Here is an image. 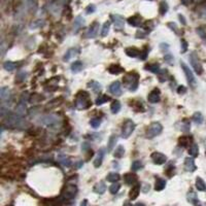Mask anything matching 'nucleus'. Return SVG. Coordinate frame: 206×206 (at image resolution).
<instances>
[{
	"instance_id": "10",
	"label": "nucleus",
	"mask_w": 206,
	"mask_h": 206,
	"mask_svg": "<svg viewBox=\"0 0 206 206\" xmlns=\"http://www.w3.org/2000/svg\"><path fill=\"white\" fill-rule=\"evenodd\" d=\"M151 157H152V160L154 161V163L157 165H163L166 163V161H167L166 156L163 155L162 153H159V152L153 153Z\"/></svg>"
},
{
	"instance_id": "28",
	"label": "nucleus",
	"mask_w": 206,
	"mask_h": 206,
	"mask_svg": "<svg viewBox=\"0 0 206 206\" xmlns=\"http://www.w3.org/2000/svg\"><path fill=\"white\" fill-rule=\"evenodd\" d=\"M88 87L90 88L91 90L93 91L94 93H99L100 91H101V88H102V86L101 85L99 84V82H97V81H90L89 84H88Z\"/></svg>"
},
{
	"instance_id": "14",
	"label": "nucleus",
	"mask_w": 206,
	"mask_h": 206,
	"mask_svg": "<svg viewBox=\"0 0 206 206\" xmlns=\"http://www.w3.org/2000/svg\"><path fill=\"white\" fill-rule=\"evenodd\" d=\"M196 164H195V161H194L193 157L190 158L188 157L187 159L184 160V169L187 170V171L189 172H194L196 170Z\"/></svg>"
},
{
	"instance_id": "3",
	"label": "nucleus",
	"mask_w": 206,
	"mask_h": 206,
	"mask_svg": "<svg viewBox=\"0 0 206 206\" xmlns=\"http://www.w3.org/2000/svg\"><path fill=\"white\" fill-rule=\"evenodd\" d=\"M92 105V101L89 98V95L86 92H81L76 97L75 106L77 109H87Z\"/></svg>"
},
{
	"instance_id": "58",
	"label": "nucleus",
	"mask_w": 206,
	"mask_h": 206,
	"mask_svg": "<svg viewBox=\"0 0 206 206\" xmlns=\"http://www.w3.org/2000/svg\"><path fill=\"white\" fill-rule=\"evenodd\" d=\"M178 19H179V21L182 23V25H187V21H185V19H184V17L182 16V14H178Z\"/></svg>"
},
{
	"instance_id": "48",
	"label": "nucleus",
	"mask_w": 206,
	"mask_h": 206,
	"mask_svg": "<svg viewBox=\"0 0 206 206\" xmlns=\"http://www.w3.org/2000/svg\"><path fill=\"white\" fill-rule=\"evenodd\" d=\"M159 78H160V81H165L167 78V75H168V72H167V70H162V72L160 71L159 72Z\"/></svg>"
},
{
	"instance_id": "4",
	"label": "nucleus",
	"mask_w": 206,
	"mask_h": 206,
	"mask_svg": "<svg viewBox=\"0 0 206 206\" xmlns=\"http://www.w3.org/2000/svg\"><path fill=\"white\" fill-rule=\"evenodd\" d=\"M162 130H163V127L160 123H153L146 129V137L152 139V138L160 135L162 133Z\"/></svg>"
},
{
	"instance_id": "8",
	"label": "nucleus",
	"mask_w": 206,
	"mask_h": 206,
	"mask_svg": "<svg viewBox=\"0 0 206 206\" xmlns=\"http://www.w3.org/2000/svg\"><path fill=\"white\" fill-rule=\"evenodd\" d=\"M190 62H191V65L194 68V70L196 71L197 74H202L203 72V68H202V65H201V62H200L198 56H197L195 53H192V54L190 55Z\"/></svg>"
},
{
	"instance_id": "42",
	"label": "nucleus",
	"mask_w": 206,
	"mask_h": 206,
	"mask_svg": "<svg viewBox=\"0 0 206 206\" xmlns=\"http://www.w3.org/2000/svg\"><path fill=\"white\" fill-rule=\"evenodd\" d=\"M109 28H110V22H105L104 25L102 27V31H101V36H106L109 32Z\"/></svg>"
},
{
	"instance_id": "31",
	"label": "nucleus",
	"mask_w": 206,
	"mask_h": 206,
	"mask_svg": "<svg viewBox=\"0 0 206 206\" xmlns=\"http://www.w3.org/2000/svg\"><path fill=\"white\" fill-rule=\"evenodd\" d=\"M189 154H190L191 157H193V158L198 157V155H199V148H198V145H197V144L193 143L192 145L190 146Z\"/></svg>"
},
{
	"instance_id": "24",
	"label": "nucleus",
	"mask_w": 206,
	"mask_h": 206,
	"mask_svg": "<svg viewBox=\"0 0 206 206\" xmlns=\"http://www.w3.org/2000/svg\"><path fill=\"white\" fill-rule=\"evenodd\" d=\"M144 68L146 70H149V71H151L153 73H159L160 72V65L157 63H149V64H146L145 66H144Z\"/></svg>"
},
{
	"instance_id": "33",
	"label": "nucleus",
	"mask_w": 206,
	"mask_h": 206,
	"mask_svg": "<svg viewBox=\"0 0 206 206\" xmlns=\"http://www.w3.org/2000/svg\"><path fill=\"white\" fill-rule=\"evenodd\" d=\"M0 95H1V100H2V101H5V100H7L10 97V89L6 88V87L2 88L1 91H0Z\"/></svg>"
},
{
	"instance_id": "18",
	"label": "nucleus",
	"mask_w": 206,
	"mask_h": 206,
	"mask_svg": "<svg viewBox=\"0 0 206 206\" xmlns=\"http://www.w3.org/2000/svg\"><path fill=\"white\" fill-rule=\"evenodd\" d=\"M104 156H105V149H100L99 152H98V155H97L95 161H94V166H95L96 168H98V167L101 166Z\"/></svg>"
},
{
	"instance_id": "46",
	"label": "nucleus",
	"mask_w": 206,
	"mask_h": 206,
	"mask_svg": "<svg viewBox=\"0 0 206 206\" xmlns=\"http://www.w3.org/2000/svg\"><path fill=\"white\" fill-rule=\"evenodd\" d=\"M193 121L197 124L203 123V116L201 113H195L193 114Z\"/></svg>"
},
{
	"instance_id": "49",
	"label": "nucleus",
	"mask_w": 206,
	"mask_h": 206,
	"mask_svg": "<svg viewBox=\"0 0 206 206\" xmlns=\"http://www.w3.org/2000/svg\"><path fill=\"white\" fill-rule=\"evenodd\" d=\"M148 55H149V49H148V46H144L143 51L140 52V59L141 60H145L146 57H148Z\"/></svg>"
},
{
	"instance_id": "2",
	"label": "nucleus",
	"mask_w": 206,
	"mask_h": 206,
	"mask_svg": "<svg viewBox=\"0 0 206 206\" xmlns=\"http://www.w3.org/2000/svg\"><path fill=\"white\" fill-rule=\"evenodd\" d=\"M124 84L127 86L129 91L135 92L138 88V84H139V75L135 72L128 73L124 77Z\"/></svg>"
},
{
	"instance_id": "43",
	"label": "nucleus",
	"mask_w": 206,
	"mask_h": 206,
	"mask_svg": "<svg viewBox=\"0 0 206 206\" xmlns=\"http://www.w3.org/2000/svg\"><path fill=\"white\" fill-rule=\"evenodd\" d=\"M3 68L6 70V71H13V70L16 68V64H14V62L7 61L3 64Z\"/></svg>"
},
{
	"instance_id": "11",
	"label": "nucleus",
	"mask_w": 206,
	"mask_h": 206,
	"mask_svg": "<svg viewBox=\"0 0 206 206\" xmlns=\"http://www.w3.org/2000/svg\"><path fill=\"white\" fill-rule=\"evenodd\" d=\"M109 92L114 96H121L122 95V86L119 81H113L109 86Z\"/></svg>"
},
{
	"instance_id": "55",
	"label": "nucleus",
	"mask_w": 206,
	"mask_h": 206,
	"mask_svg": "<svg viewBox=\"0 0 206 206\" xmlns=\"http://www.w3.org/2000/svg\"><path fill=\"white\" fill-rule=\"evenodd\" d=\"M177 93L179 95H182V94H185L187 93V88L184 87V86H180L177 88Z\"/></svg>"
},
{
	"instance_id": "7",
	"label": "nucleus",
	"mask_w": 206,
	"mask_h": 206,
	"mask_svg": "<svg viewBox=\"0 0 206 206\" xmlns=\"http://www.w3.org/2000/svg\"><path fill=\"white\" fill-rule=\"evenodd\" d=\"M134 129H135V124H134L133 121L127 120L125 123L123 124V127H122V137L123 138L130 137V135L133 133Z\"/></svg>"
},
{
	"instance_id": "6",
	"label": "nucleus",
	"mask_w": 206,
	"mask_h": 206,
	"mask_svg": "<svg viewBox=\"0 0 206 206\" xmlns=\"http://www.w3.org/2000/svg\"><path fill=\"white\" fill-rule=\"evenodd\" d=\"M77 194V187L75 184H67L62 192V198L65 200H71Z\"/></svg>"
},
{
	"instance_id": "15",
	"label": "nucleus",
	"mask_w": 206,
	"mask_h": 206,
	"mask_svg": "<svg viewBox=\"0 0 206 206\" xmlns=\"http://www.w3.org/2000/svg\"><path fill=\"white\" fill-rule=\"evenodd\" d=\"M111 19L113 21V24H114V27L116 28L122 29L124 27L125 20H124V18L122 16H120V14H113V16H111Z\"/></svg>"
},
{
	"instance_id": "35",
	"label": "nucleus",
	"mask_w": 206,
	"mask_h": 206,
	"mask_svg": "<svg viewBox=\"0 0 206 206\" xmlns=\"http://www.w3.org/2000/svg\"><path fill=\"white\" fill-rule=\"evenodd\" d=\"M82 67H84V65L81 61H75L71 64V70L73 72H79L82 69Z\"/></svg>"
},
{
	"instance_id": "25",
	"label": "nucleus",
	"mask_w": 206,
	"mask_h": 206,
	"mask_svg": "<svg viewBox=\"0 0 206 206\" xmlns=\"http://www.w3.org/2000/svg\"><path fill=\"white\" fill-rule=\"evenodd\" d=\"M125 53H126V55L128 56V57H131V58H136L138 55L140 54V52H139V50L138 49H136V48H127L125 50Z\"/></svg>"
},
{
	"instance_id": "40",
	"label": "nucleus",
	"mask_w": 206,
	"mask_h": 206,
	"mask_svg": "<svg viewBox=\"0 0 206 206\" xmlns=\"http://www.w3.org/2000/svg\"><path fill=\"white\" fill-rule=\"evenodd\" d=\"M192 142V138L187 137V136H182L181 138H179V144L182 146H188L190 145V143Z\"/></svg>"
},
{
	"instance_id": "26",
	"label": "nucleus",
	"mask_w": 206,
	"mask_h": 206,
	"mask_svg": "<svg viewBox=\"0 0 206 206\" xmlns=\"http://www.w3.org/2000/svg\"><path fill=\"white\" fill-rule=\"evenodd\" d=\"M94 191L97 193V194H104V192L106 191V185L103 181H99L98 184H95V187H94Z\"/></svg>"
},
{
	"instance_id": "22",
	"label": "nucleus",
	"mask_w": 206,
	"mask_h": 206,
	"mask_svg": "<svg viewBox=\"0 0 206 206\" xmlns=\"http://www.w3.org/2000/svg\"><path fill=\"white\" fill-rule=\"evenodd\" d=\"M77 53H78V50L77 49H75V48L69 49L68 51L66 52V54H65V56H64L63 60L64 61H69L70 59H72L73 57H75V56L77 55Z\"/></svg>"
},
{
	"instance_id": "54",
	"label": "nucleus",
	"mask_w": 206,
	"mask_h": 206,
	"mask_svg": "<svg viewBox=\"0 0 206 206\" xmlns=\"http://www.w3.org/2000/svg\"><path fill=\"white\" fill-rule=\"evenodd\" d=\"M200 16L202 18H206V3L203 4L200 8Z\"/></svg>"
},
{
	"instance_id": "41",
	"label": "nucleus",
	"mask_w": 206,
	"mask_h": 206,
	"mask_svg": "<svg viewBox=\"0 0 206 206\" xmlns=\"http://www.w3.org/2000/svg\"><path fill=\"white\" fill-rule=\"evenodd\" d=\"M110 109L113 111V113H117L121 110V103L119 101H113L110 106Z\"/></svg>"
},
{
	"instance_id": "32",
	"label": "nucleus",
	"mask_w": 206,
	"mask_h": 206,
	"mask_svg": "<svg viewBox=\"0 0 206 206\" xmlns=\"http://www.w3.org/2000/svg\"><path fill=\"white\" fill-rule=\"evenodd\" d=\"M120 178H121V176L119 173H117V172H110L109 174L106 176L107 181H109V182H117L120 180Z\"/></svg>"
},
{
	"instance_id": "21",
	"label": "nucleus",
	"mask_w": 206,
	"mask_h": 206,
	"mask_svg": "<svg viewBox=\"0 0 206 206\" xmlns=\"http://www.w3.org/2000/svg\"><path fill=\"white\" fill-rule=\"evenodd\" d=\"M139 193H140V185L134 184L133 187H132L130 193H129V197H130L131 200H135L138 197V195H139Z\"/></svg>"
},
{
	"instance_id": "29",
	"label": "nucleus",
	"mask_w": 206,
	"mask_h": 206,
	"mask_svg": "<svg viewBox=\"0 0 206 206\" xmlns=\"http://www.w3.org/2000/svg\"><path fill=\"white\" fill-rule=\"evenodd\" d=\"M169 10V6H168V3H167V1H165V0H163V1L160 2V5H159V13H160V14H162V16H164L165 14Z\"/></svg>"
},
{
	"instance_id": "23",
	"label": "nucleus",
	"mask_w": 206,
	"mask_h": 206,
	"mask_svg": "<svg viewBox=\"0 0 206 206\" xmlns=\"http://www.w3.org/2000/svg\"><path fill=\"white\" fill-rule=\"evenodd\" d=\"M128 23L133 27H139L141 25V18L139 16H133L128 19Z\"/></svg>"
},
{
	"instance_id": "17",
	"label": "nucleus",
	"mask_w": 206,
	"mask_h": 206,
	"mask_svg": "<svg viewBox=\"0 0 206 206\" xmlns=\"http://www.w3.org/2000/svg\"><path fill=\"white\" fill-rule=\"evenodd\" d=\"M124 180L129 185H134L137 182V176L134 173H126L124 175Z\"/></svg>"
},
{
	"instance_id": "38",
	"label": "nucleus",
	"mask_w": 206,
	"mask_h": 206,
	"mask_svg": "<svg viewBox=\"0 0 206 206\" xmlns=\"http://www.w3.org/2000/svg\"><path fill=\"white\" fill-rule=\"evenodd\" d=\"M120 189H121V184L119 182H113V184L109 187V192L110 194H113V195H116L120 191Z\"/></svg>"
},
{
	"instance_id": "20",
	"label": "nucleus",
	"mask_w": 206,
	"mask_h": 206,
	"mask_svg": "<svg viewBox=\"0 0 206 206\" xmlns=\"http://www.w3.org/2000/svg\"><path fill=\"white\" fill-rule=\"evenodd\" d=\"M188 201L192 203L194 206H201V203H200L198 197L194 192H190L188 194Z\"/></svg>"
},
{
	"instance_id": "45",
	"label": "nucleus",
	"mask_w": 206,
	"mask_h": 206,
	"mask_svg": "<svg viewBox=\"0 0 206 206\" xmlns=\"http://www.w3.org/2000/svg\"><path fill=\"white\" fill-rule=\"evenodd\" d=\"M25 106H26V104H24L23 102H20L19 105H18V107H17V114H19V116L22 117L26 111Z\"/></svg>"
},
{
	"instance_id": "60",
	"label": "nucleus",
	"mask_w": 206,
	"mask_h": 206,
	"mask_svg": "<svg viewBox=\"0 0 206 206\" xmlns=\"http://www.w3.org/2000/svg\"><path fill=\"white\" fill-rule=\"evenodd\" d=\"M79 206H88V200L87 199H84L81 202V205H79Z\"/></svg>"
},
{
	"instance_id": "61",
	"label": "nucleus",
	"mask_w": 206,
	"mask_h": 206,
	"mask_svg": "<svg viewBox=\"0 0 206 206\" xmlns=\"http://www.w3.org/2000/svg\"><path fill=\"white\" fill-rule=\"evenodd\" d=\"M134 206H145V205H144L143 203H136Z\"/></svg>"
},
{
	"instance_id": "57",
	"label": "nucleus",
	"mask_w": 206,
	"mask_h": 206,
	"mask_svg": "<svg viewBox=\"0 0 206 206\" xmlns=\"http://www.w3.org/2000/svg\"><path fill=\"white\" fill-rule=\"evenodd\" d=\"M168 26L172 29L173 31H175V33H177V27H176V25L174 24V23H169Z\"/></svg>"
},
{
	"instance_id": "37",
	"label": "nucleus",
	"mask_w": 206,
	"mask_h": 206,
	"mask_svg": "<svg viewBox=\"0 0 206 206\" xmlns=\"http://www.w3.org/2000/svg\"><path fill=\"white\" fill-rule=\"evenodd\" d=\"M84 25H85V20L82 19L81 16L76 17L75 20H74V29H75V30H77V29L82 27Z\"/></svg>"
},
{
	"instance_id": "53",
	"label": "nucleus",
	"mask_w": 206,
	"mask_h": 206,
	"mask_svg": "<svg viewBox=\"0 0 206 206\" xmlns=\"http://www.w3.org/2000/svg\"><path fill=\"white\" fill-rule=\"evenodd\" d=\"M160 50L163 53L167 52L169 50V45H168V43H164V42L160 43Z\"/></svg>"
},
{
	"instance_id": "34",
	"label": "nucleus",
	"mask_w": 206,
	"mask_h": 206,
	"mask_svg": "<svg viewBox=\"0 0 206 206\" xmlns=\"http://www.w3.org/2000/svg\"><path fill=\"white\" fill-rule=\"evenodd\" d=\"M124 155H125V149H124L123 145H119L116 149V151H114L113 156L117 159H121V158L124 157Z\"/></svg>"
},
{
	"instance_id": "27",
	"label": "nucleus",
	"mask_w": 206,
	"mask_h": 206,
	"mask_svg": "<svg viewBox=\"0 0 206 206\" xmlns=\"http://www.w3.org/2000/svg\"><path fill=\"white\" fill-rule=\"evenodd\" d=\"M108 71L111 74H120V73L124 71V69L120 65H117V64H113V65L108 67Z\"/></svg>"
},
{
	"instance_id": "13",
	"label": "nucleus",
	"mask_w": 206,
	"mask_h": 206,
	"mask_svg": "<svg viewBox=\"0 0 206 206\" xmlns=\"http://www.w3.org/2000/svg\"><path fill=\"white\" fill-rule=\"evenodd\" d=\"M99 32V23L98 22H94L92 25L90 26L89 30H88L87 36L89 38H94L97 36Z\"/></svg>"
},
{
	"instance_id": "16",
	"label": "nucleus",
	"mask_w": 206,
	"mask_h": 206,
	"mask_svg": "<svg viewBox=\"0 0 206 206\" xmlns=\"http://www.w3.org/2000/svg\"><path fill=\"white\" fill-rule=\"evenodd\" d=\"M57 160H58L59 163L64 167H70L72 165V162H71V160H70V158L67 157L66 155H63V154L58 155Z\"/></svg>"
},
{
	"instance_id": "59",
	"label": "nucleus",
	"mask_w": 206,
	"mask_h": 206,
	"mask_svg": "<svg viewBox=\"0 0 206 206\" xmlns=\"http://www.w3.org/2000/svg\"><path fill=\"white\" fill-rule=\"evenodd\" d=\"M180 1H181V3L184 5H190L194 1V0H180Z\"/></svg>"
},
{
	"instance_id": "30",
	"label": "nucleus",
	"mask_w": 206,
	"mask_h": 206,
	"mask_svg": "<svg viewBox=\"0 0 206 206\" xmlns=\"http://www.w3.org/2000/svg\"><path fill=\"white\" fill-rule=\"evenodd\" d=\"M196 188H197V190L200 191V192H204L206 190V184L201 177L196 178Z\"/></svg>"
},
{
	"instance_id": "9",
	"label": "nucleus",
	"mask_w": 206,
	"mask_h": 206,
	"mask_svg": "<svg viewBox=\"0 0 206 206\" xmlns=\"http://www.w3.org/2000/svg\"><path fill=\"white\" fill-rule=\"evenodd\" d=\"M41 123L43 125L48 126L50 128H54L56 126H58L59 124V119L57 116H54V114H48V116H45L40 119Z\"/></svg>"
},
{
	"instance_id": "51",
	"label": "nucleus",
	"mask_w": 206,
	"mask_h": 206,
	"mask_svg": "<svg viewBox=\"0 0 206 206\" xmlns=\"http://www.w3.org/2000/svg\"><path fill=\"white\" fill-rule=\"evenodd\" d=\"M95 10H96V6H95V5H94V4H90V5H88V7L86 8V13H87L88 14H93Z\"/></svg>"
},
{
	"instance_id": "50",
	"label": "nucleus",
	"mask_w": 206,
	"mask_h": 206,
	"mask_svg": "<svg viewBox=\"0 0 206 206\" xmlns=\"http://www.w3.org/2000/svg\"><path fill=\"white\" fill-rule=\"evenodd\" d=\"M164 60L169 64H173V61H174V58L171 54H166L164 56Z\"/></svg>"
},
{
	"instance_id": "5",
	"label": "nucleus",
	"mask_w": 206,
	"mask_h": 206,
	"mask_svg": "<svg viewBox=\"0 0 206 206\" xmlns=\"http://www.w3.org/2000/svg\"><path fill=\"white\" fill-rule=\"evenodd\" d=\"M180 66H181L182 71H184V75H185V78H187L188 82H189V85L190 86H192V87H196V84H197L196 78L193 74L192 70L190 69V67L188 66L184 61H180Z\"/></svg>"
},
{
	"instance_id": "1",
	"label": "nucleus",
	"mask_w": 206,
	"mask_h": 206,
	"mask_svg": "<svg viewBox=\"0 0 206 206\" xmlns=\"http://www.w3.org/2000/svg\"><path fill=\"white\" fill-rule=\"evenodd\" d=\"M3 126H6L7 128H24L26 126L25 121L21 117L19 114H7L6 117H3Z\"/></svg>"
},
{
	"instance_id": "44",
	"label": "nucleus",
	"mask_w": 206,
	"mask_h": 206,
	"mask_svg": "<svg viewBox=\"0 0 206 206\" xmlns=\"http://www.w3.org/2000/svg\"><path fill=\"white\" fill-rule=\"evenodd\" d=\"M142 168H143V165L140 161H134L133 163H132L131 169L133 170V171H138V170H140Z\"/></svg>"
},
{
	"instance_id": "56",
	"label": "nucleus",
	"mask_w": 206,
	"mask_h": 206,
	"mask_svg": "<svg viewBox=\"0 0 206 206\" xmlns=\"http://www.w3.org/2000/svg\"><path fill=\"white\" fill-rule=\"evenodd\" d=\"M197 33H198L200 36H201V38H203V39H205V38H206V34H205V32L203 31L202 28H198V29H197Z\"/></svg>"
},
{
	"instance_id": "36",
	"label": "nucleus",
	"mask_w": 206,
	"mask_h": 206,
	"mask_svg": "<svg viewBox=\"0 0 206 206\" xmlns=\"http://www.w3.org/2000/svg\"><path fill=\"white\" fill-rule=\"evenodd\" d=\"M117 135L113 134L109 137V140H108V151L109 152L113 151V149L114 148V145H116V143H117Z\"/></svg>"
},
{
	"instance_id": "12",
	"label": "nucleus",
	"mask_w": 206,
	"mask_h": 206,
	"mask_svg": "<svg viewBox=\"0 0 206 206\" xmlns=\"http://www.w3.org/2000/svg\"><path fill=\"white\" fill-rule=\"evenodd\" d=\"M160 96H161L160 90H159V89H154L151 93L149 94L148 100H149V102H151V103H157V102L160 101V98H161Z\"/></svg>"
},
{
	"instance_id": "47",
	"label": "nucleus",
	"mask_w": 206,
	"mask_h": 206,
	"mask_svg": "<svg viewBox=\"0 0 206 206\" xmlns=\"http://www.w3.org/2000/svg\"><path fill=\"white\" fill-rule=\"evenodd\" d=\"M90 124H91V126H92L93 128H98L100 125H101V121H100V119H93V120H91V122H90Z\"/></svg>"
},
{
	"instance_id": "52",
	"label": "nucleus",
	"mask_w": 206,
	"mask_h": 206,
	"mask_svg": "<svg viewBox=\"0 0 206 206\" xmlns=\"http://www.w3.org/2000/svg\"><path fill=\"white\" fill-rule=\"evenodd\" d=\"M180 45H181V53H185L188 51V42L184 39H181Z\"/></svg>"
},
{
	"instance_id": "39",
	"label": "nucleus",
	"mask_w": 206,
	"mask_h": 206,
	"mask_svg": "<svg viewBox=\"0 0 206 206\" xmlns=\"http://www.w3.org/2000/svg\"><path fill=\"white\" fill-rule=\"evenodd\" d=\"M110 98L109 97H107L106 95H100L98 98L96 99V105H102L103 103L109 101Z\"/></svg>"
},
{
	"instance_id": "19",
	"label": "nucleus",
	"mask_w": 206,
	"mask_h": 206,
	"mask_svg": "<svg viewBox=\"0 0 206 206\" xmlns=\"http://www.w3.org/2000/svg\"><path fill=\"white\" fill-rule=\"evenodd\" d=\"M165 187H166V180H165L164 178L158 177L156 179V182H155V190L156 191L161 192V191H163L165 189Z\"/></svg>"
}]
</instances>
